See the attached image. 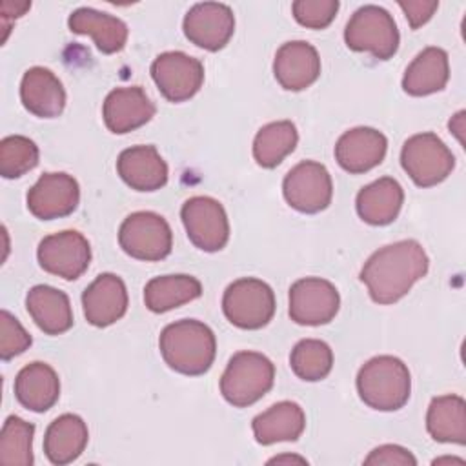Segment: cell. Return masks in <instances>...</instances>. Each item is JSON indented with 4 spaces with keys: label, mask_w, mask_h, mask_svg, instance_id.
Returning <instances> with one entry per match:
<instances>
[{
    "label": "cell",
    "mask_w": 466,
    "mask_h": 466,
    "mask_svg": "<svg viewBox=\"0 0 466 466\" xmlns=\"http://www.w3.org/2000/svg\"><path fill=\"white\" fill-rule=\"evenodd\" d=\"M25 308L46 335H60L73 326L69 297L53 286H33L25 295Z\"/></svg>",
    "instance_id": "obj_23"
},
{
    "label": "cell",
    "mask_w": 466,
    "mask_h": 466,
    "mask_svg": "<svg viewBox=\"0 0 466 466\" xmlns=\"http://www.w3.org/2000/svg\"><path fill=\"white\" fill-rule=\"evenodd\" d=\"M282 193L293 209L309 215L319 213L331 204V175L324 164L302 160L286 173L282 180Z\"/></svg>",
    "instance_id": "obj_9"
},
{
    "label": "cell",
    "mask_w": 466,
    "mask_h": 466,
    "mask_svg": "<svg viewBox=\"0 0 466 466\" xmlns=\"http://www.w3.org/2000/svg\"><path fill=\"white\" fill-rule=\"evenodd\" d=\"M450 461H451V462H461V464H462V459H453V457H451V459H450V457H444V459H435V461H433V464H437V462H450Z\"/></svg>",
    "instance_id": "obj_41"
},
{
    "label": "cell",
    "mask_w": 466,
    "mask_h": 466,
    "mask_svg": "<svg viewBox=\"0 0 466 466\" xmlns=\"http://www.w3.org/2000/svg\"><path fill=\"white\" fill-rule=\"evenodd\" d=\"M299 142L297 127L291 120H277L262 126L253 140V158L260 167H277Z\"/></svg>",
    "instance_id": "obj_31"
},
{
    "label": "cell",
    "mask_w": 466,
    "mask_h": 466,
    "mask_svg": "<svg viewBox=\"0 0 466 466\" xmlns=\"http://www.w3.org/2000/svg\"><path fill=\"white\" fill-rule=\"evenodd\" d=\"M36 258L44 271L75 280L89 268L91 246L80 231L66 229L44 237L38 244Z\"/></svg>",
    "instance_id": "obj_11"
},
{
    "label": "cell",
    "mask_w": 466,
    "mask_h": 466,
    "mask_svg": "<svg viewBox=\"0 0 466 466\" xmlns=\"http://www.w3.org/2000/svg\"><path fill=\"white\" fill-rule=\"evenodd\" d=\"M253 435L258 444L269 446L284 441H297L306 428L304 410L291 400H280L258 413L253 422Z\"/></svg>",
    "instance_id": "obj_27"
},
{
    "label": "cell",
    "mask_w": 466,
    "mask_h": 466,
    "mask_svg": "<svg viewBox=\"0 0 466 466\" xmlns=\"http://www.w3.org/2000/svg\"><path fill=\"white\" fill-rule=\"evenodd\" d=\"M388 149V138L375 127L359 126L344 131L335 144L337 164L353 175L366 173L379 166Z\"/></svg>",
    "instance_id": "obj_16"
},
{
    "label": "cell",
    "mask_w": 466,
    "mask_h": 466,
    "mask_svg": "<svg viewBox=\"0 0 466 466\" xmlns=\"http://www.w3.org/2000/svg\"><path fill=\"white\" fill-rule=\"evenodd\" d=\"M69 29L76 35H89L96 47L106 53H118L127 42V25L118 16L96 11L93 7H78L69 15Z\"/></svg>",
    "instance_id": "obj_28"
},
{
    "label": "cell",
    "mask_w": 466,
    "mask_h": 466,
    "mask_svg": "<svg viewBox=\"0 0 466 466\" xmlns=\"http://www.w3.org/2000/svg\"><path fill=\"white\" fill-rule=\"evenodd\" d=\"M84 317L96 328L120 320L127 311V289L115 273H100L82 293Z\"/></svg>",
    "instance_id": "obj_17"
},
{
    "label": "cell",
    "mask_w": 466,
    "mask_h": 466,
    "mask_svg": "<svg viewBox=\"0 0 466 466\" xmlns=\"http://www.w3.org/2000/svg\"><path fill=\"white\" fill-rule=\"evenodd\" d=\"M339 306V291L326 279L304 277L289 288V317L300 326H320L331 322Z\"/></svg>",
    "instance_id": "obj_13"
},
{
    "label": "cell",
    "mask_w": 466,
    "mask_h": 466,
    "mask_svg": "<svg viewBox=\"0 0 466 466\" xmlns=\"http://www.w3.org/2000/svg\"><path fill=\"white\" fill-rule=\"evenodd\" d=\"M273 75L288 91L309 87L320 75V56L317 49L304 40L282 44L273 60Z\"/></svg>",
    "instance_id": "obj_19"
},
{
    "label": "cell",
    "mask_w": 466,
    "mask_h": 466,
    "mask_svg": "<svg viewBox=\"0 0 466 466\" xmlns=\"http://www.w3.org/2000/svg\"><path fill=\"white\" fill-rule=\"evenodd\" d=\"M33 339L25 328L18 322L15 315L7 309L0 311V357L2 360H11L13 357L24 353L31 346Z\"/></svg>",
    "instance_id": "obj_36"
},
{
    "label": "cell",
    "mask_w": 466,
    "mask_h": 466,
    "mask_svg": "<svg viewBox=\"0 0 466 466\" xmlns=\"http://www.w3.org/2000/svg\"><path fill=\"white\" fill-rule=\"evenodd\" d=\"M293 373L308 382L322 380L333 368V351L328 342L319 339H302L289 355Z\"/></svg>",
    "instance_id": "obj_32"
},
{
    "label": "cell",
    "mask_w": 466,
    "mask_h": 466,
    "mask_svg": "<svg viewBox=\"0 0 466 466\" xmlns=\"http://www.w3.org/2000/svg\"><path fill=\"white\" fill-rule=\"evenodd\" d=\"M166 364L182 375H204L217 353L213 329L195 319H182L167 324L158 339Z\"/></svg>",
    "instance_id": "obj_2"
},
{
    "label": "cell",
    "mask_w": 466,
    "mask_h": 466,
    "mask_svg": "<svg viewBox=\"0 0 466 466\" xmlns=\"http://www.w3.org/2000/svg\"><path fill=\"white\" fill-rule=\"evenodd\" d=\"M344 42L351 51L371 53L379 60L391 58L400 42L393 16L380 5H362L348 20Z\"/></svg>",
    "instance_id": "obj_5"
},
{
    "label": "cell",
    "mask_w": 466,
    "mask_h": 466,
    "mask_svg": "<svg viewBox=\"0 0 466 466\" xmlns=\"http://www.w3.org/2000/svg\"><path fill=\"white\" fill-rule=\"evenodd\" d=\"M399 7L404 11L411 29H417L433 16V13L439 7V2H435V0H430V2H426V0H408V2L400 0Z\"/></svg>",
    "instance_id": "obj_38"
},
{
    "label": "cell",
    "mask_w": 466,
    "mask_h": 466,
    "mask_svg": "<svg viewBox=\"0 0 466 466\" xmlns=\"http://www.w3.org/2000/svg\"><path fill=\"white\" fill-rule=\"evenodd\" d=\"M89 431L82 417L75 413H64L56 417L46 430L44 453L49 462L56 466L76 461L87 446Z\"/></svg>",
    "instance_id": "obj_25"
},
{
    "label": "cell",
    "mask_w": 466,
    "mask_h": 466,
    "mask_svg": "<svg viewBox=\"0 0 466 466\" xmlns=\"http://www.w3.org/2000/svg\"><path fill=\"white\" fill-rule=\"evenodd\" d=\"M400 164L419 187H431L448 178L455 167V157L435 133L426 131L402 144Z\"/></svg>",
    "instance_id": "obj_7"
},
{
    "label": "cell",
    "mask_w": 466,
    "mask_h": 466,
    "mask_svg": "<svg viewBox=\"0 0 466 466\" xmlns=\"http://www.w3.org/2000/svg\"><path fill=\"white\" fill-rule=\"evenodd\" d=\"M275 366L258 351H237L222 377L220 393L235 408H246L260 400L273 386Z\"/></svg>",
    "instance_id": "obj_4"
},
{
    "label": "cell",
    "mask_w": 466,
    "mask_h": 466,
    "mask_svg": "<svg viewBox=\"0 0 466 466\" xmlns=\"http://www.w3.org/2000/svg\"><path fill=\"white\" fill-rule=\"evenodd\" d=\"M426 430L437 442H466V404L459 395L433 397L426 413Z\"/></svg>",
    "instance_id": "obj_29"
},
{
    "label": "cell",
    "mask_w": 466,
    "mask_h": 466,
    "mask_svg": "<svg viewBox=\"0 0 466 466\" xmlns=\"http://www.w3.org/2000/svg\"><path fill=\"white\" fill-rule=\"evenodd\" d=\"M339 5L337 0H297L291 4V11L300 25L324 29L333 22Z\"/></svg>",
    "instance_id": "obj_35"
},
{
    "label": "cell",
    "mask_w": 466,
    "mask_h": 466,
    "mask_svg": "<svg viewBox=\"0 0 466 466\" xmlns=\"http://www.w3.org/2000/svg\"><path fill=\"white\" fill-rule=\"evenodd\" d=\"M27 209L40 220L71 215L80 200V186L67 173H44L27 191Z\"/></svg>",
    "instance_id": "obj_15"
},
{
    "label": "cell",
    "mask_w": 466,
    "mask_h": 466,
    "mask_svg": "<svg viewBox=\"0 0 466 466\" xmlns=\"http://www.w3.org/2000/svg\"><path fill=\"white\" fill-rule=\"evenodd\" d=\"M364 464H399V466H415L417 459L411 455L410 450L399 444H382L370 451L364 459Z\"/></svg>",
    "instance_id": "obj_37"
},
{
    "label": "cell",
    "mask_w": 466,
    "mask_h": 466,
    "mask_svg": "<svg viewBox=\"0 0 466 466\" xmlns=\"http://www.w3.org/2000/svg\"><path fill=\"white\" fill-rule=\"evenodd\" d=\"M20 100L35 116L55 118L66 107V89L51 69L35 66L22 76Z\"/></svg>",
    "instance_id": "obj_21"
},
{
    "label": "cell",
    "mask_w": 466,
    "mask_h": 466,
    "mask_svg": "<svg viewBox=\"0 0 466 466\" xmlns=\"http://www.w3.org/2000/svg\"><path fill=\"white\" fill-rule=\"evenodd\" d=\"M180 218L189 240L202 251H220L229 240V222L224 206L211 197H191L182 204Z\"/></svg>",
    "instance_id": "obj_10"
},
{
    "label": "cell",
    "mask_w": 466,
    "mask_h": 466,
    "mask_svg": "<svg viewBox=\"0 0 466 466\" xmlns=\"http://www.w3.org/2000/svg\"><path fill=\"white\" fill-rule=\"evenodd\" d=\"M300 462V464H306L308 461L304 459V457H297V455H280V457H273V459H269L268 461V464H280V462Z\"/></svg>",
    "instance_id": "obj_40"
},
{
    "label": "cell",
    "mask_w": 466,
    "mask_h": 466,
    "mask_svg": "<svg viewBox=\"0 0 466 466\" xmlns=\"http://www.w3.org/2000/svg\"><path fill=\"white\" fill-rule=\"evenodd\" d=\"M15 397L25 410L44 413L60 397V379L49 364L31 362L15 379Z\"/></svg>",
    "instance_id": "obj_22"
},
{
    "label": "cell",
    "mask_w": 466,
    "mask_h": 466,
    "mask_svg": "<svg viewBox=\"0 0 466 466\" xmlns=\"http://www.w3.org/2000/svg\"><path fill=\"white\" fill-rule=\"evenodd\" d=\"M222 311L240 329H260L275 315V293L260 279H237L222 295Z\"/></svg>",
    "instance_id": "obj_6"
},
{
    "label": "cell",
    "mask_w": 466,
    "mask_h": 466,
    "mask_svg": "<svg viewBox=\"0 0 466 466\" xmlns=\"http://www.w3.org/2000/svg\"><path fill=\"white\" fill-rule=\"evenodd\" d=\"M118 244L133 258L155 262L171 253L173 233L164 217L155 211H135L118 229Z\"/></svg>",
    "instance_id": "obj_8"
},
{
    "label": "cell",
    "mask_w": 466,
    "mask_h": 466,
    "mask_svg": "<svg viewBox=\"0 0 466 466\" xmlns=\"http://www.w3.org/2000/svg\"><path fill=\"white\" fill-rule=\"evenodd\" d=\"M38 146L24 135H9L0 140V175L18 178L38 164Z\"/></svg>",
    "instance_id": "obj_34"
},
{
    "label": "cell",
    "mask_w": 466,
    "mask_h": 466,
    "mask_svg": "<svg viewBox=\"0 0 466 466\" xmlns=\"http://www.w3.org/2000/svg\"><path fill=\"white\" fill-rule=\"evenodd\" d=\"M450 131L455 133V137L459 138V142L462 144V131H464V111H459L455 116H451L450 120Z\"/></svg>",
    "instance_id": "obj_39"
},
{
    "label": "cell",
    "mask_w": 466,
    "mask_h": 466,
    "mask_svg": "<svg viewBox=\"0 0 466 466\" xmlns=\"http://www.w3.org/2000/svg\"><path fill=\"white\" fill-rule=\"evenodd\" d=\"M155 104L140 86L116 87L109 91L102 106L104 124L116 135L129 133L147 124L155 116Z\"/></svg>",
    "instance_id": "obj_18"
},
{
    "label": "cell",
    "mask_w": 466,
    "mask_h": 466,
    "mask_svg": "<svg viewBox=\"0 0 466 466\" xmlns=\"http://www.w3.org/2000/svg\"><path fill=\"white\" fill-rule=\"evenodd\" d=\"M182 29L186 38L197 47L218 51L235 33V15L226 4L200 2L186 13Z\"/></svg>",
    "instance_id": "obj_14"
},
{
    "label": "cell",
    "mask_w": 466,
    "mask_h": 466,
    "mask_svg": "<svg viewBox=\"0 0 466 466\" xmlns=\"http://www.w3.org/2000/svg\"><path fill=\"white\" fill-rule=\"evenodd\" d=\"M202 295V284L191 275H162L147 280L144 302L153 313H166Z\"/></svg>",
    "instance_id": "obj_30"
},
{
    "label": "cell",
    "mask_w": 466,
    "mask_h": 466,
    "mask_svg": "<svg viewBox=\"0 0 466 466\" xmlns=\"http://www.w3.org/2000/svg\"><path fill=\"white\" fill-rule=\"evenodd\" d=\"M357 391L360 400L373 410H400L411 393L410 370L399 357H373L357 373Z\"/></svg>",
    "instance_id": "obj_3"
},
{
    "label": "cell",
    "mask_w": 466,
    "mask_h": 466,
    "mask_svg": "<svg viewBox=\"0 0 466 466\" xmlns=\"http://www.w3.org/2000/svg\"><path fill=\"white\" fill-rule=\"evenodd\" d=\"M151 76L166 100L184 102L202 87L204 66L187 53L166 51L153 60Z\"/></svg>",
    "instance_id": "obj_12"
},
{
    "label": "cell",
    "mask_w": 466,
    "mask_h": 466,
    "mask_svg": "<svg viewBox=\"0 0 466 466\" xmlns=\"http://www.w3.org/2000/svg\"><path fill=\"white\" fill-rule=\"evenodd\" d=\"M430 268L424 248L413 240H399L377 249L362 266L360 280L377 304L400 300Z\"/></svg>",
    "instance_id": "obj_1"
},
{
    "label": "cell",
    "mask_w": 466,
    "mask_h": 466,
    "mask_svg": "<svg viewBox=\"0 0 466 466\" xmlns=\"http://www.w3.org/2000/svg\"><path fill=\"white\" fill-rule=\"evenodd\" d=\"M450 78L448 53L441 47H424L406 67L402 89L411 96H426L442 91Z\"/></svg>",
    "instance_id": "obj_26"
},
{
    "label": "cell",
    "mask_w": 466,
    "mask_h": 466,
    "mask_svg": "<svg viewBox=\"0 0 466 466\" xmlns=\"http://www.w3.org/2000/svg\"><path fill=\"white\" fill-rule=\"evenodd\" d=\"M35 426L16 415H9L0 433V464L31 466L33 464Z\"/></svg>",
    "instance_id": "obj_33"
},
{
    "label": "cell",
    "mask_w": 466,
    "mask_h": 466,
    "mask_svg": "<svg viewBox=\"0 0 466 466\" xmlns=\"http://www.w3.org/2000/svg\"><path fill=\"white\" fill-rule=\"evenodd\" d=\"M120 178L137 191H157L167 182V164L155 146H133L116 158Z\"/></svg>",
    "instance_id": "obj_20"
},
{
    "label": "cell",
    "mask_w": 466,
    "mask_h": 466,
    "mask_svg": "<svg viewBox=\"0 0 466 466\" xmlns=\"http://www.w3.org/2000/svg\"><path fill=\"white\" fill-rule=\"evenodd\" d=\"M402 186L391 177H380L357 193V213L371 226L391 224L402 208Z\"/></svg>",
    "instance_id": "obj_24"
}]
</instances>
